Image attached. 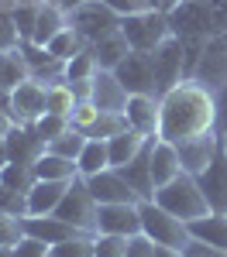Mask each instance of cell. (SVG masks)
<instances>
[{
	"label": "cell",
	"instance_id": "obj_5",
	"mask_svg": "<svg viewBox=\"0 0 227 257\" xmlns=\"http://www.w3.org/2000/svg\"><path fill=\"white\" fill-rule=\"evenodd\" d=\"M121 35L127 38V45L134 52H155L172 35L169 14H162V11H138L131 18H121Z\"/></svg>",
	"mask_w": 227,
	"mask_h": 257
},
{
	"label": "cell",
	"instance_id": "obj_14",
	"mask_svg": "<svg viewBox=\"0 0 227 257\" xmlns=\"http://www.w3.org/2000/svg\"><path fill=\"white\" fill-rule=\"evenodd\" d=\"M124 117L127 127L138 131L144 138H159V127H162V99L159 96H131L124 106Z\"/></svg>",
	"mask_w": 227,
	"mask_h": 257
},
{
	"label": "cell",
	"instance_id": "obj_27",
	"mask_svg": "<svg viewBox=\"0 0 227 257\" xmlns=\"http://www.w3.org/2000/svg\"><path fill=\"white\" fill-rule=\"evenodd\" d=\"M31 168H35V178H48V182H72V178H80L76 161L62 158V155H52V151H45Z\"/></svg>",
	"mask_w": 227,
	"mask_h": 257
},
{
	"label": "cell",
	"instance_id": "obj_36",
	"mask_svg": "<svg viewBox=\"0 0 227 257\" xmlns=\"http://www.w3.org/2000/svg\"><path fill=\"white\" fill-rule=\"evenodd\" d=\"M0 213H11V216H28V192H18L11 185H0Z\"/></svg>",
	"mask_w": 227,
	"mask_h": 257
},
{
	"label": "cell",
	"instance_id": "obj_24",
	"mask_svg": "<svg viewBox=\"0 0 227 257\" xmlns=\"http://www.w3.org/2000/svg\"><path fill=\"white\" fill-rule=\"evenodd\" d=\"M69 24V18H65V11H62L59 4H45L38 11V21H35V31H31V45H38V48H45L48 41L59 35L62 28Z\"/></svg>",
	"mask_w": 227,
	"mask_h": 257
},
{
	"label": "cell",
	"instance_id": "obj_22",
	"mask_svg": "<svg viewBox=\"0 0 227 257\" xmlns=\"http://www.w3.org/2000/svg\"><path fill=\"white\" fill-rule=\"evenodd\" d=\"M90 52L97 55V65L100 69H107V72H114L117 65H121L134 48L127 45V38H124L121 31H114V35H107V38H100L97 45H90Z\"/></svg>",
	"mask_w": 227,
	"mask_h": 257
},
{
	"label": "cell",
	"instance_id": "obj_38",
	"mask_svg": "<svg viewBox=\"0 0 227 257\" xmlns=\"http://www.w3.org/2000/svg\"><path fill=\"white\" fill-rule=\"evenodd\" d=\"M100 113H103V110L97 106V103H93V99H90V103H76V110H72L69 123H72V127H76L80 134H86V131H90V127H93V123L100 120Z\"/></svg>",
	"mask_w": 227,
	"mask_h": 257
},
{
	"label": "cell",
	"instance_id": "obj_35",
	"mask_svg": "<svg viewBox=\"0 0 227 257\" xmlns=\"http://www.w3.org/2000/svg\"><path fill=\"white\" fill-rule=\"evenodd\" d=\"M121 131H127V117L124 113H107L103 110L100 113V120L86 131V138H103V141H110V138H117Z\"/></svg>",
	"mask_w": 227,
	"mask_h": 257
},
{
	"label": "cell",
	"instance_id": "obj_29",
	"mask_svg": "<svg viewBox=\"0 0 227 257\" xmlns=\"http://www.w3.org/2000/svg\"><path fill=\"white\" fill-rule=\"evenodd\" d=\"M35 182H38V178H35V168H31V165L7 161V165L0 168V185H11V189H18V192H28Z\"/></svg>",
	"mask_w": 227,
	"mask_h": 257
},
{
	"label": "cell",
	"instance_id": "obj_33",
	"mask_svg": "<svg viewBox=\"0 0 227 257\" xmlns=\"http://www.w3.org/2000/svg\"><path fill=\"white\" fill-rule=\"evenodd\" d=\"M31 127H35V134H38V138L45 141V148H48V144H52L55 138H62V134L72 127V123H69V117H59V113H45V117H38L35 123H31Z\"/></svg>",
	"mask_w": 227,
	"mask_h": 257
},
{
	"label": "cell",
	"instance_id": "obj_47",
	"mask_svg": "<svg viewBox=\"0 0 227 257\" xmlns=\"http://www.w3.org/2000/svg\"><path fill=\"white\" fill-rule=\"evenodd\" d=\"M155 257H186V254L176 247H155Z\"/></svg>",
	"mask_w": 227,
	"mask_h": 257
},
{
	"label": "cell",
	"instance_id": "obj_7",
	"mask_svg": "<svg viewBox=\"0 0 227 257\" xmlns=\"http://www.w3.org/2000/svg\"><path fill=\"white\" fill-rule=\"evenodd\" d=\"M152 65H155V82H159V96H165L169 89H176L179 82L186 79V52L183 41L176 35L169 38L152 52Z\"/></svg>",
	"mask_w": 227,
	"mask_h": 257
},
{
	"label": "cell",
	"instance_id": "obj_8",
	"mask_svg": "<svg viewBox=\"0 0 227 257\" xmlns=\"http://www.w3.org/2000/svg\"><path fill=\"white\" fill-rule=\"evenodd\" d=\"M114 76L121 79V86L131 93V96H159L152 52H131V55L114 69Z\"/></svg>",
	"mask_w": 227,
	"mask_h": 257
},
{
	"label": "cell",
	"instance_id": "obj_43",
	"mask_svg": "<svg viewBox=\"0 0 227 257\" xmlns=\"http://www.w3.org/2000/svg\"><path fill=\"white\" fill-rule=\"evenodd\" d=\"M127 257H155V243L144 233H138V237L127 240Z\"/></svg>",
	"mask_w": 227,
	"mask_h": 257
},
{
	"label": "cell",
	"instance_id": "obj_10",
	"mask_svg": "<svg viewBox=\"0 0 227 257\" xmlns=\"http://www.w3.org/2000/svg\"><path fill=\"white\" fill-rule=\"evenodd\" d=\"M196 82H203L206 89H213V93H220L227 86V31H217V35H210L203 48V59L196 65Z\"/></svg>",
	"mask_w": 227,
	"mask_h": 257
},
{
	"label": "cell",
	"instance_id": "obj_20",
	"mask_svg": "<svg viewBox=\"0 0 227 257\" xmlns=\"http://www.w3.org/2000/svg\"><path fill=\"white\" fill-rule=\"evenodd\" d=\"M200 178V189L206 192V199H210V209L213 213H227V148L217 155V161L206 168Z\"/></svg>",
	"mask_w": 227,
	"mask_h": 257
},
{
	"label": "cell",
	"instance_id": "obj_51",
	"mask_svg": "<svg viewBox=\"0 0 227 257\" xmlns=\"http://www.w3.org/2000/svg\"><path fill=\"white\" fill-rule=\"evenodd\" d=\"M0 257H14V247H0Z\"/></svg>",
	"mask_w": 227,
	"mask_h": 257
},
{
	"label": "cell",
	"instance_id": "obj_45",
	"mask_svg": "<svg viewBox=\"0 0 227 257\" xmlns=\"http://www.w3.org/2000/svg\"><path fill=\"white\" fill-rule=\"evenodd\" d=\"M69 89H72L76 103H90L93 99V79H76V82H69Z\"/></svg>",
	"mask_w": 227,
	"mask_h": 257
},
{
	"label": "cell",
	"instance_id": "obj_32",
	"mask_svg": "<svg viewBox=\"0 0 227 257\" xmlns=\"http://www.w3.org/2000/svg\"><path fill=\"white\" fill-rule=\"evenodd\" d=\"M72 110H76V96H72V89H69V82H52L48 86V113H59V117H72Z\"/></svg>",
	"mask_w": 227,
	"mask_h": 257
},
{
	"label": "cell",
	"instance_id": "obj_17",
	"mask_svg": "<svg viewBox=\"0 0 227 257\" xmlns=\"http://www.w3.org/2000/svg\"><path fill=\"white\" fill-rule=\"evenodd\" d=\"M24 233H28V237L45 240L48 247H55V243H62V240L80 237L83 230H76L72 223L59 219L55 213H48V216H24Z\"/></svg>",
	"mask_w": 227,
	"mask_h": 257
},
{
	"label": "cell",
	"instance_id": "obj_49",
	"mask_svg": "<svg viewBox=\"0 0 227 257\" xmlns=\"http://www.w3.org/2000/svg\"><path fill=\"white\" fill-rule=\"evenodd\" d=\"M80 4H86V0H62V11H72V7H80Z\"/></svg>",
	"mask_w": 227,
	"mask_h": 257
},
{
	"label": "cell",
	"instance_id": "obj_52",
	"mask_svg": "<svg viewBox=\"0 0 227 257\" xmlns=\"http://www.w3.org/2000/svg\"><path fill=\"white\" fill-rule=\"evenodd\" d=\"M45 4H59V7H62V0H45Z\"/></svg>",
	"mask_w": 227,
	"mask_h": 257
},
{
	"label": "cell",
	"instance_id": "obj_31",
	"mask_svg": "<svg viewBox=\"0 0 227 257\" xmlns=\"http://www.w3.org/2000/svg\"><path fill=\"white\" fill-rule=\"evenodd\" d=\"M100 72V65H97V55L90 52V48H83L80 55H72V59L65 62V82H76V79H93Z\"/></svg>",
	"mask_w": 227,
	"mask_h": 257
},
{
	"label": "cell",
	"instance_id": "obj_40",
	"mask_svg": "<svg viewBox=\"0 0 227 257\" xmlns=\"http://www.w3.org/2000/svg\"><path fill=\"white\" fill-rule=\"evenodd\" d=\"M38 11H41V7H14V11H11V21H14V28H18L21 41L31 38V31H35V21H38Z\"/></svg>",
	"mask_w": 227,
	"mask_h": 257
},
{
	"label": "cell",
	"instance_id": "obj_28",
	"mask_svg": "<svg viewBox=\"0 0 227 257\" xmlns=\"http://www.w3.org/2000/svg\"><path fill=\"white\" fill-rule=\"evenodd\" d=\"M45 48H48V52H52V55H55L59 62H69L72 55H80L86 45H83V38L76 35V31H72V28H69V24H65V28H62V31H59V35H55L52 41H48Z\"/></svg>",
	"mask_w": 227,
	"mask_h": 257
},
{
	"label": "cell",
	"instance_id": "obj_37",
	"mask_svg": "<svg viewBox=\"0 0 227 257\" xmlns=\"http://www.w3.org/2000/svg\"><path fill=\"white\" fill-rule=\"evenodd\" d=\"M127 240H131V237H117V233H97L93 257H127Z\"/></svg>",
	"mask_w": 227,
	"mask_h": 257
},
{
	"label": "cell",
	"instance_id": "obj_39",
	"mask_svg": "<svg viewBox=\"0 0 227 257\" xmlns=\"http://www.w3.org/2000/svg\"><path fill=\"white\" fill-rule=\"evenodd\" d=\"M21 237H24V219L0 213V247H14Z\"/></svg>",
	"mask_w": 227,
	"mask_h": 257
},
{
	"label": "cell",
	"instance_id": "obj_19",
	"mask_svg": "<svg viewBox=\"0 0 227 257\" xmlns=\"http://www.w3.org/2000/svg\"><path fill=\"white\" fill-rule=\"evenodd\" d=\"M127 99H131V93L121 86V79H117L114 72L100 69V72L93 76V103H97L100 110H107V113H124Z\"/></svg>",
	"mask_w": 227,
	"mask_h": 257
},
{
	"label": "cell",
	"instance_id": "obj_3",
	"mask_svg": "<svg viewBox=\"0 0 227 257\" xmlns=\"http://www.w3.org/2000/svg\"><path fill=\"white\" fill-rule=\"evenodd\" d=\"M138 213H141V233L155 247H176V250H183L186 243H189V223H183L179 216H172L169 209H162L155 199H141Z\"/></svg>",
	"mask_w": 227,
	"mask_h": 257
},
{
	"label": "cell",
	"instance_id": "obj_6",
	"mask_svg": "<svg viewBox=\"0 0 227 257\" xmlns=\"http://www.w3.org/2000/svg\"><path fill=\"white\" fill-rule=\"evenodd\" d=\"M97 209H100V202L86 189V178H72L65 199H62L59 209H55V216L65 219V223H72L83 233H93V237H97Z\"/></svg>",
	"mask_w": 227,
	"mask_h": 257
},
{
	"label": "cell",
	"instance_id": "obj_11",
	"mask_svg": "<svg viewBox=\"0 0 227 257\" xmlns=\"http://www.w3.org/2000/svg\"><path fill=\"white\" fill-rule=\"evenodd\" d=\"M97 233L138 237V233H141L138 202H107V206H100V209H97Z\"/></svg>",
	"mask_w": 227,
	"mask_h": 257
},
{
	"label": "cell",
	"instance_id": "obj_48",
	"mask_svg": "<svg viewBox=\"0 0 227 257\" xmlns=\"http://www.w3.org/2000/svg\"><path fill=\"white\" fill-rule=\"evenodd\" d=\"M14 7H45V0H18Z\"/></svg>",
	"mask_w": 227,
	"mask_h": 257
},
{
	"label": "cell",
	"instance_id": "obj_15",
	"mask_svg": "<svg viewBox=\"0 0 227 257\" xmlns=\"http://www.w3.org/2000/svg\"><path fill=\"white\" fill-rule=\"evenodd\" d=\"M4 148H7V161H18V165H35L45 155V141L35 134L31 123H18L4 138Z\"/></svg>",
	"mask_w": 227,
	"mask_h": 257
},
{
	"label": "cell",
	"instance_id": "obj_30",
	"mask_svg": "<svg viewBox=\"0 0 227 257\" xmlns=\"http://www.w3.org/2000/svg\"><path fill=\"white\" fill-rule=\"evenodd\" d=\"M86 134H80V131H76V127H69V131H65V134H62V138H55L52 141V144H48V148H45V151H52V155H62V158H69V161H76L83 155V148H86Z\"/></svg>",
	"mask_w": 227,
	"mask_h": 257
},
{
	"label": "cell",
	"instance_id": "obj_50",
	"mask_svg": "<svg viewBox=\"0 0 227 257\" xmlns=\"http://www.w3.org/2000/svg\"><path fill=\"white\" fill-rule=\"evenodd\" d=\"M14 4H18V0H0V11L7 14V11H14Z\"/></svg>",
	"mask_w": 227,
	"mask_h": 257
},
{
	"label": "cell",
	"instance_id": "obj_4",
	"mask_svg": "<svg viewBox=\"0 0 227 257\" xmlns=\"http://www.w3.org/2000/svg\"><path fill=\"white\" fill-rule=\"evenodd\" d=\"M65 18H69V28L83 38L86 48L107 38V35H114V31H121V14H114L103 0H86L80 7L65 11Z\"/></svg>",
	"mask_w": 227,
	"mask_h": 257
},
{
	"label": "cell",
	"instance_id": "obj_12",
	"mask_svg": "<svg viewBox=\"0 0 227 257\" xmlns=\"http://www.w3.org/2000/svg\"><path fill=\"white\" fill-rule=\"evenodd\" d=\"M14 120L18 123H35L38 117L48 113V86L38 79H24L14 89Z\"/></svg>",
	"mask_w": 227,
	"mask_h": 257
},
{
	"label": "cell",
	"instance_id": "obj_41",
	"mask_svg": "<svg viewBox=\"0 0 227 257\" xmlns=\"http://www.w3.org/2000/svg\"><path fill=\"white\" fill-rule=\"evenodd\" d=\"M48 250H52V247H48L45 240L28 237V233H24V237H21L18 243H14V257H45Z\"/></svg>",
	"mask_w": 227,
	"mask_h": 257
},
{
	"label": "cell",
	"instance_id": "obj_1",
	"mask_svg": "<svg viewBox=\"0 0 227 257\" xmlns=\"http://www.w3.org/2000/svg\"><path fill=\"white\" fill-rule=\"evenodd\" d=\"M159 99H162V127H159L162 141L183 144V141H193L200 134H210V131L220 127L217 93L206 89L203 82L183 79L176 89H169Z\"/></svg>",
	"mask_w": 227,
	"mask_h": 257
},
{
	"label": "cell",
	"instance_id": "obj_42",
	"mask_svg": "<svg viewBox=\"0 0 227 257\" xmlns=\"http://www.w3.org/2000/svg\"><path fill=\"white\" fill-rule=\"evenodd\" d=\"M186 257H227V250H220V247H210V243H203V240L189 237V243L183 247Z\"/></svg>",
	"mask_w": 227,
	"mask_h": 257
},
{
	"label": "cell",
	"instance_id": "obj_13",
	"mask_svg": "<svg viewBox=\"0 0 227 257\" xmlns=\"http://www.w3.org/2000/svg\"><path fill=\"white\" fill-rule=\"evenodd\" d=\"M86 189L93 192V199H97L100 206H107V202H141L138 192L131 189V182H127L117 168H107L100 175H90L86 178Z\"/></svg>",
	"mask_w": 227,
	"mask_h": 257
},
{
	"label": "cell",
	"instance_id": "obj_18",
	"mask_svg": "<svg viewBox=\"0 0 227 257\" xmlns=\"http://www.w3.org/2000/svg\"><path fill=\"white\" fill-rule=\"evenodd\" d=\"M72 182H48V178H38L31 189H28V216H48L59 209V202L65 199Z\"/></svg>",
	"mask_w": 227,
	"mask_h": 257
},
{
	"label": "cell",
	"instance_id": "obj_2",
	"mask_svg": "<svg viewBox=\"0 0 227 257\" xmlns=\"http://www.w3.org/2000/svg\"><path fill=\"white\" fill-rule=\"evenodd\" d=\"M155 202H159L162 209H169L172 216H179L183 223H193V219L213 213L206 192L200 189V178L189 175V172L176 175L169 185H159V189H155Z\"/></svg>",
	"mask_w": 227,
	"mask_h": 257
},
{
	"label": "cell",
	"instance_id": "obj_16",
	"mask_svg": "<svg viewBox=\"0 0 227 257\" xmlns=\"http://www.w3.org/2000/svg\"><path fill=\"white\" fill-rule=\"evenodd\" d=\"M176 175H183L179 148H176L172 141L155 138L152 141V182H155V189H159V185H169Z\"/></svg>",
	"mask_w": 227,
	"mask_h": 257
},
{
	"label": "cell",
	"instance_id": "obj_53",
	"mask_svg": "<svg viewBox=\"0 0 227 257\" xmlns=\"http://www.w3.org/2000/svg\"><path fill=\"white\" fill-rule=\"evenodd\" d=\"M45 257H55V254H52V250H48V254H45Z\"/></svg>",
	"mask_w": 227,
	"mask_h": 257
},
{
	"label": "cell",
	"instance_id": "obj_44",
	"mask_svg": "<svg viewBox=\"0 0 227 257\" xmlns=\"http://www.w3.org/2000/svg\"><path fill=\"white\" fill-rule=\"evenodd\" d=\"M114 14H121V18H131V14H138V11H148L141 0H103Z\"/></svg>",
	"mask_w": 227,
	"mask_h": 257
},
{
	"label": "cell",
	"instance_id": "obj_21",
	"mask_svg": "<svg viewBox=\"0 0 227 257\" xmlns=\"http://www.w3.org/2000/svg\"><path fill=\"white\" fill-rule=\"evenodd\" d=\"M152 141L141 148V155L134 161H127L124 168H117V172L131 182V189L138 192V199H155V182H152Z\"/></svg>",
	"mask_w": 227,
	"mask_h": 257
},
{
	"label": "cell",
	"instance_id": "obj_9",
	"mask_svg": "<svg viewBox=\"0 0 227 257\" xmlns=\"http://www.w3.org/2000/svg\"><path fill=\"white\" fill-rule=\"evenodd\" d=\"M179 148V158H183V172L189 175H203L206 168L217 161V155L224 151V131L217 127V131H210V134H200V138L193 141H183V144H176Z\"/></svg>",
	"mask_w": 227,
	"mask_h": 257
},
{
	"label": "cell",
	"instance_id": "obj_25",
	"mask_svg": "<svg viewBox=\"0 0 227 257\" xmlns=\"http://www.w3.org/2000/svg\"><path fill=\"white\" fill-rule=\"evenodd\" d=\"M189 237L203 240L210 247L227 250V213H206V216L189 223Z\"/></svg>",
	"mask_w": 227,
	"mask_h": 257
},
{
	"label": "cell",
	"instance_id": "obj_23",
	"mask_svg": "<svg viewBox=\"0 0 227 257\" xmlns=\"http://www.w3.org/2000/svg\"><path fill=\"white\" fill-rule=\"evenodd\" d=\"M76 168H80V178L100 175V172H107V168H114V165H110V141L90 138L86 148H83V155L76 158Z\"/></svg>",
	"mask_w": 227,
	"mask_h": 257
},
{
	"label": "cell",
	"instance_id": "obj_34",
	"mask_svg": "<svg viewBox=\"0 0 227 257\" xmlns=\"http://www.w3.org/2000/svg\"><path fill=\"white\" fill-rule=\"evenodd\" d=\"M93 247H97V237L93 233H80V237H72V240L55 243L52 254L55 257H93Z\"/></svg>",
	"mask_w": 227,
	"mask_h": 257
},
{
	"label": "cell",
	"instance_id": "obj_26",
	"mask_svg": "<svg viewBox=\"0 0 227 257\" xmlns=\"http://www.w3.org/2000/svg\"><path fill=\"white\" fill-rule=\"evenodd\" d=\"M152 138H144V134H138V131H121L117 138H110V165L114 168H124L127 161H134L138 155H141V148L148 144Z\"/></svg>",
	"mask_w": 227,
	"mask_h": 257
},
{
	"label": "cell",
	"instance_id": "obj_46",
	"mask_svg": "<svg viewBox=\"0 0 227 257\" xmlns=\"http://www.w3.org/2000/svg\"><path fill=\"white\" fill-rule=\"evenodd\" d=\"M14 127H18V120L11 117V113H4V110H0V141L7 138V134H11Z\"/></svg>",
	"mask_w": 227,
	"mask_h": 257
}]
</instances>
